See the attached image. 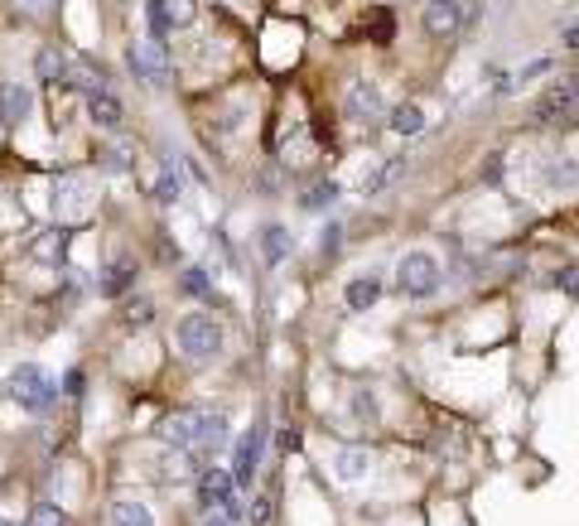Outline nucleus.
<instances>
[{
	"instance_id": "1",
	"label": "nucleus",
	"mask_w": 579,
	"mask_h": 526,
	"mask_svg": "<svg viewBox=\"0 0 579 526\" xmlns=\"http://www.w3.org/2000/svg\"><path fill=\"white\" fill-rule=\"evenodd\" d=\"M10 396L20 401V411H34V416H44L48 405H54L58 386H54V377H48L44 367H34V363H20V367L10 372Z\"/></svg>"
},
{
	"instance_id": "2",
	"label": "nucleus",
	"mask_w": 579,
	"mask_h": 526,
	"mask_svg": "<svg viewBox=\"0 0 579 526\" xmlns=\"http://www.w3.org/2000/svg\"><path fill=\"white\" fill-rule=\"evenodd\" d=\"M396 290L405 300H430L439 290V261L430 251H405L396 261Z\"/></svg>"
},
{
	"instance_id": "3",
	"label": "nucleus",
	"mask_w": 579,
	"mask_h": 526,
	"mask_svg": "<svg viewBox=\"0 0 579 526\" xmlns=\"http://www.w3.org/2000/svg\"><path fill=\"white\" fill-rule=\"evenodd\" d=\"M579 116V78H555L536 101V126H565Z\"/></svg>"
},
{
	"instance_id": "4",
	"label": "nucleus",
	"mask_w": 579,
	"mask_h": 526,
	"mask_svg": "<svg viewBox=\"0 0 579 526\" xmlns=\"http://www.w3.org/2000/svg\"><path fill=\"white\" fill-rule=\"evenodd\" d=\"M179 348L189 352L194 363H208L223 352V329H217V319L213 314H189L179 324Z\"/></svg>"
},
{
	"instance_id": "5",
	"label": "nucleus",
	"mask_w": 579,
	"mask_h": 526,
	"mask_svg": "<svg viewBox=\"0 0 579 526\" xmlns=\"http://www.w3.org/2000/svg\"><path fill=\"white\" fill-rule=\"evenodd\" d=\"M198 502L208 507V512H223V517H242L247 507L237 502V479L232 468H203L198 473Z\"/></svg>"
},
{
	"instance_id": "6",
	"label": "nucleus",
	"mask_w": 579,
	"mask_h": 526,
	"mask_svg": "<svg viewBox=\"0 0 579 526\" xmlns=\"http://www.w3.org/2000/svg\"><path fill=\"white\" fill-rule=\"evenodd\" d=\"M266 439H270V426H266V420H257V426H251L242 439H237V449H232V479H237V488H247V483L261 473Z\"/></svg>"
},
{
	"instance_id": "7",
	"label": "nucleus",
	"mask_w": 579,
	"mask_h": 526,
	"mask_svg": "<svg viewBox=\"0 0 579 526\" xmlns=\"http://www.w3.org/2000/svg\"><path fill=\"white\" fill-rule=\"evenodd\" d=\"M126 63H131L135 82H164V73H169V54L160 39H135L126 48Z\"/></svg>"
},
{
	"instance_id": "8",
	"label": "nucleus",
	"mask_w": 579,
	"mask_h": 526,
	"mask_svg": "<svg viewBox=\"0 0 579 526\" xmlns=\"http://www.w3.org/2000/svg\"><path fill=\"white\" fill-rule=\"evenodd\" d=\"M382 111H386V101H382L377 82H353L348 97H343V116H348V121L372 126V121H382Z\"/></svg>"
},
{
	"instance_id": "9",
	"label": "nucleus",
	"mask_w": 579,
	"mask_h": 526,
	"mask_svg": "<svg viewBox=\"0 0 579 526\" xmlns=\"http://www.w3.org/2000/svg\"><path fill=\"white\" fill-rule=\"evenodd\" d=\"M420 25H425V34H435V39H454V34L464 29V5H458V0H425Z\"/></svg>"
},
{
	"instance_id": "10",
	"label": "nucleus",
	"mask_w": 579,
	"mask_h": 526,
	"mask_svg": "<svg viewBox=\"0 0 579 526\" xmlns=\"http://www.w3.org/2000/svg\"><path fill=\"white\" fill-rule=\"evenodd\" d=\"M198 15V0H150V25H155V39L169 29H184L194 25Z\"/></svg>"
},
{
	"instance_id": "11",
	"label": "nucleus",
	"mask_w": 579,
	"mask_h": 526,
	"mask_svg": "<svg viewBox=\"0 0 579 526\" xmlns=\"http://www.w3.org/2000/svg\"><path fill=\"white\" fill-rule=\"evenodd\" d=\"M198 426H203V411H174L160 426V439H164V445H174V449H194Z\"/></svg>"
},
{
	"instance_id": "12",
	"label": "nucleus",
	"mask_w": 579,
	"mask_h": 526,
	"mask_svg": "<svg viewBox=\"0 0 579 526\" xmlns=\"http://www.w3.org/2000/svg\"><path fill=\"white\" fill-rule=\"evenodd\" d=\"M29 111H34V92L25 88V82H5V88H0V121L20 126Z\"/></svg>"
},
{
	"instance_id": "13",
	"label": "nucleus",
	"mask_w": 579,
	"mask_h": 526,
	"mask_svg": "<svg viewBox=\"0 0 579 526\" xmlns=\"http://www.w3.org/2000/svg\"><path fill=\"white\" fill-rule=\"evenodd\" d=\"M541 184H546V189H555V194H574V189H579V160L551 155L546 169H541Z\"/></svg>"
},
{
	"instance_id": "14",
	"label": "nucleus",
	"mask_w": 579,
	"mask_h": 526,
	"mask_svg": "<svg viewBox=\"0 0 579 526\" xmlns=\"http://www.w3.org/2000/svg\"><path fill=\"white\" fill-rule=\"evenodd\" d=\"M223 449H227V416H208V411H203L194 454H198V459H208V454H223Z\"/></svg>"
},
{
	"instance_id": "15",
	"label": "nucleus",
	"mask_w": 579,
	"mask_h": 526,
	"mask_svg": "<svg viewBox=\"0 0 579 526\" xmlns=\"http://www.w3.org/2000/svg\"><path fill=\"white\" fill-rule=\"evenodd\" d=\"M88 121L101 126V131H121V101H116L107 88L88 97Z\"/></svg>"
},
{
	"instance_id": "16",
	"label": "nucleus",
	"mask_w": 579,
	"mask_h": 526,
	"mask_svg": "<svg viewBox=\"0 0 579 526\" xmlns=\"http://www.w3.org/2000/svg\"><path fill=\"white\" fill-rule=\"evenodd\" d=\"M131 280H135V266H131V257H116L107 270H101L97 290L107 295V300H116V295H126V290H131Z\"/></svg>"
},
{
	"instance_id": "17",
	"label": "nucleus",
	"mask_w": 579,
	"mask_h": 526,
	"mask_svg": "<svg viewBox=\"0 0 579 526\" xmlns=\"http://www.w3.org/2000/svg\"><path fill=\"white\" fill-rule=\"evenodd\" d=\"M184 198V160H164L160 179H155V203H179Z\"/></svg>"
},
{
	"instance_id": "18",
	"label": "nucleus",
	"mask_w": 579,
	"mask_h": 526,
	"mask_svg": "<svg viewBox=\"0 0 579 526\" xmlns=\"http://www.w3.org/2000/svg\"><path fill=\"white\" fill-rule=\"evenodd\" d=\"M333 468H338V479L343 483H363L367 479V468H372V454L367 449H338V459H333Z\"/></svg>"
},
{
	"instance_id": "19",
	"label": "nucleus",
	"mask_w": 579,
	"mask_h": 526,
	"mask_svg": "<svg viewBox=\"0 0 579 526\" xmlns=\"http://www.w3.org/2000/svg\"><path fill=\"white\" fill-rule=\"evenodd\" d=\"M377 295H382V276H372V270H367V276H357V280L348 285V310L363 314V310H372V304H377Z\"/></svg>"
},
{
	"instance_id": "20",
	"label": "nucleus",
	"mask_w": 579,
	"mask_h": 526,
	"mask_svg": "<svg viewBox=\"0 0 579 526\" xmlns=\"http://www.w3.org/2000/svg\"><path fill=\"white\" fill-rule=\"evenodd\" d=\"M68 68H73V63H68V54H63V48H54V44L39 48V58H34V73H39L44 82H63Z\"/></svg>"
},
{
	"instance_id": "21",
	"label": "nucleus",
	"mask_w": 579,
	"mask_h": 526,
	"mask_svg": "<svg viewBox=\"0 0 579 526\" xmlns=\"http://www.w3.org/2000/svg\"><path fill=\"white\" fill-rule=\"evenodd\" d=\"M63 82H68V88H78V92H88V97H92V92H101L107 73H101V68L88 58V63H73V68H68V78H63Z\"/></svg>"
},
{
	"instance_id": "22",
	"label": "nucleus",
	"mask_w": 579,
	"mask_h": 526,
	"mask_svg": "<svg viewBox=\"0 0 579 526\" xmlns=\"http://www.w3.org/2000/svg\"><path fill=\"white\" fill-rule=\"evenodd\" d=\"M111 526H155V517H150L145 502L121 498V502H111Z\"/></svg>"
},
{
	"instance_id": "23",
	"label": "nucleus",
	"mask_w": 579,
	"mask_h": 526,
	"mask_svg": "<svg viewBox=\"0 0 579 526\" xmlns=\"http://www.w3.org/2000/svg\"><path fill=\"white\" fill-rule=\"evenodd\" d=\"M68 237H73L68 227H48V232L39 237V242H34V257H39V261H63V251H68Z\"/></svg>"
},
{
	"instance_id": "24",
	"label": "nucleus",
	"mask_w": 579,
	"mask_h": 526,
	"mask_svg": "<svg viewBox=\"0 0 579 526\" xmlns=\"http://www.w3.org/2000/svg\"><path fill=\"white\" fill-rule=\"evenodd\" d=\"M391 131L396 135H420L425 131V111L416 107V101H401V107L391 111Z\"/></svg>"
},
{
	"instance_id": "25",
	"label": "nucleus",
	"mask_w": 579,
	"mask_h": 526,
	"mask_svg": "<svg viewBox=\"0 0 579 526\" xmlns=\"http://www.w3.org/2000/svg\"><path fill=\"white\" fill-rule=\"evenodd\" d=\"M261 251H266L270 266H280L285 251H290V232H285V227H266V232H261Z\"/></svg>"
},
{
	"instance_id": "26",
	"label": "nucleus",
	"mask_w": 579,
	"mask_h": 526,
	"mask_svg": "<svg viewBox=\"0 0 579 526\" xmlns=\"http://www.w3.org/2000/svg\"><path fill=\"white\" fill-rule=\"evenodd\" d=\"M338 198V184L333 179H319V184H310V189H304V208H310V213H319V208H329V203Z\"/></svg>"
},
{
	"instance_id": "27",
	"label": "nucleus",
	"mask_w": 579,
	"mask_h": 526,
	"mask_svg": "<svg viewBox=\"0 0 579 526\" xmlns=\"http://www.w3.org/2000/svg\"><path fill=\"white\" fill-rule=\"evenodd\" d=\"M401 169H405V160H386V169H377L372 179H363V194H377V189H386L391 179H401Z\"/></svg>"
},
{
	"instance_id": "28",
	"label": "nucleus",
	"mask_w": 579,
	"mask_h": 526,
	"mask_svg": "<svg viewBox=\"0 0 579 526\" xmlns=\"http://www.w3.org/2000/svg\"><path fill=\"white\" fill-rule=\"evenodd\" d=\"M101 169H107V174H126V169H131V150L126 145H111V150H101Z\"/></svg>"
},
{
	"instance_id": "29",
	"label": "nucleus",
	"mask_w": 579,
	"mask_h": 526,
	"mask_svg": "<svg viewBox=\"0 0 579 526\" xmlns=\"http://www.w3.org/2000/svg\"><path fill=\"white\" fill-rule=\"evenodd\" d=\"M25 526H68V517L58 512L54 502H34V512H29V521Z\"/></svg>"
},
{
	"instance_id": "30",
	"label": "nucleus",
	"mask_w": 579,
	"mask_h": 526,
	"mask_svg": "<svg viewBox=\"0 0 579 526\" xmlns=\"http://www.w3.org/2000/svg\"><path fill=\"white\" fill-rule=\"evenodd\" d=\"M150 319H155L150 300H131V304H126V314H121V324H126V329H145Z\"/></svg>"
},
{
	"instance_id": "31",
	"label": "nucleus",
	"mask_w": 579,
	"mask_h": 526,
	"mask_svg": "<svg viewBox=\"0 0 579 526\" xmlns=\"http://www.w3.org/2000/svg\"><path fill=\"white\" fill-rule=\"evenodd\" d=\"M184 290H189V295H213V280H208V270H203V266L184 270Z\"/></svg>"
},
{
	"instance_id": "32",
	"label": "nucleus",
	"mask_w": 579,
	"mask_h": 526,
	"mask_svg": "<svg viewBox=\"0 0 579 526\" xmlns=\"http://www.w3.org/2000/svg\"><path fill=\"white\" fill-rule=\"evenodd\" d=\"M353 416L357 420H377V396H372V392H353Z\"/></svg>"
},
{
	"instance_id": "33",
	"label": "nucleus",
	"mask_w": 579,
	"mask_h": 526,
	"mask_svg": "<svg viewBox=\"0 0 579 526\" xmlns=\"http://www.w3.org/2000/svg\"><path fill=\"white\" fill-rule=\"evenodd\" d=\"M555 290L579 295V266H560V270H555Z\"/></svg>"
},
{
	"instance_id": "34",
	"label": "nucleus",
	"mask_w": 579,
	"mask_h": 526,
	"mask_svg": "<svg viewBox=\"0 0 579 526\" xmlns=\"http://www.w3.org/2000/svg\"><path fill=\"white\" fill-rule=\"evenodd\" d=\"M247 517H251V526H266V521H270V498H266V493H261V498H251Z\"/></svg>"
},
{
	"instance_id": "35",
	"label": "nucleus",
	"mask_w": 579,
	"mask_h": 526,
	"mask_svg": "<svg viewBox=\"0 0 579 526\" xmlns=\"http://www.w3.org/2000/svg\"><path fill=\"white\" fill-rule=\"evenodd\" d=\"M338 237H343V227H338V223H329V227H323V242H319V251H323V257H333V251H338Z\"/></svg>"
},
{
	"instance_id": "36",
	"label": "nucleus",
	"mask_w": 579,
	"mask_h": 526,
	"mask_svg": "<svg viewBox=\"0 0 579 526\" xmlns=\"http://www.w3.org/2000/svg\"><path fill=\"white\" fill-rule=\"evenodd\" d=\"M63 386H68V396H82V372H68Z\"/></svg>"
},
{
	"instance_id": "37",
	"label": "nucleus",
	"mask_w": 579,
	"mask_h": 526,
	"mask_svg": "<svg viewBox=\"0 0 579 526\" xmlns=\"http://www.w3.org/2000/svg\"><path fill=\"white\" fill-rule=\"evenodd\" d=\"M15 5H25V10H48L54 0H15Z\"/></svg>"
},
{
	"instance_id": "38",
	"label": "nucleus",
	"mask_w": 579,
	"mask_h": 526,
	"mask_svg": "<svg viewBox=\"0 0 579 526\" xmlns=\"http://www.w3.org/2000/svg\"><path fill=\"white\" fill-rule=\"evenodd\" d=\"M203 526H232V517H223V512H208V521Z\"/></svg>"
},
{
	"instance_id": "39",
	"label": "nucleus",
	"mask_w": 579,
	"mask_h": 526,
	"mask_svg": "<svg viewBox=\"0 0 579 526\" xmlns=\"http://www.w3.org/2000/svg\"><path fill=\"white\" fill-rule=\"evenodd\" d=\"M565 48H579V25H570V29H565Z\"/></svg>"
},
{
	"instance_id": "40",
	"label": "nucleus",
	"mask_w": 579,
	"mask_h": 526,
	"mask_svg": "<svg viewBox=\"0 0 579 526\" xmlns=\"http://www.w3.org/2000/svg\"><path fill=\"white\" fill-rule=\"evenodd\" d=\"M0 526H15V521H0Z\"/></svg>"
}]
</instances>
